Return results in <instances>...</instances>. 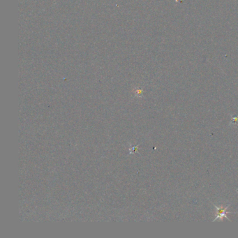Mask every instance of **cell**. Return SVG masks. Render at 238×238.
Here are the masks:
<instances>
[{
    "label": "cell",
    "instance_id": "7a4b0ae2",
    "mask_svg": "<svg viewBox=\"0 0 238 238\" xmlns=\"http://www.w3.org/2000/svg\"><path fill=\"white\" fill-rule=\"evenodd\" d=\"M233 125H237L238 124V117H233L231 119V122H230Z\"/></svg>",
    "mask_w": 238,
    "mask_h": 238
},
{
    "label": "cell",
    "instance_id": "6da1fadb",
    "mask_svg": "<svg viewBox=\"0 0 238 238\" xmlns=\"http://www.w3.org/2000/svg\"><path fill=\"white\" fill-rule=\"evenodd\" d=\"M214 205V206L215 207L216 209H217V213H216V215H217V217H215V219L212 221L213 222H215L216 220L217 219H220L222 222H223V219H224V218H225V219H228L229 221V222H230V220L227 217V214H236L237 212H228L227 210L228 208H229L230 207V205H229L227 206V207H224L222 205L221 207H218V206L216 205L215 204H213Z\"/></svg>",
    "mask_w": 238,
    "mask_h": 238
}]
</instances>
